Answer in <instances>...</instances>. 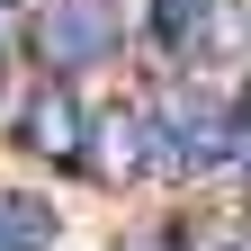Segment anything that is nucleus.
<instances>
[{
	"instance_id": "obj_1",
	"label": "nucleus",
	"mask_w": 251,
	"mask_h": 251,
	"mask_svg": "<svg viewBox=\"0 0 251 251\" xmlns=\"http://www.w3.org/2000/svg\"><path fill=\"white\" fill-rule=\"evenodd\" d=\"M117 45H126L117 0H45V9H36V54H45V72L117 63Z\"/></svg>"
},
{
	"instance_id": "obj_3",
	"label": "nucleus",
	"mask_w": 251,
	"mask_h": 251,
	"mask_svg": "<svg viewBox=\"0 0 251 251\" xmlns=\"http://www.w3.org/2000/svg\"><path fill=\"white\" fill-rule=\"evenodd\" d=\"M81 135H90V117L72 99V81H45L18 117V152H36V162H81Z\"/></svg>"
},
{
	"instance_id": "obj_6",
	"label": "nucleus",
	"mask_w": 251,
	"mask_h": 251,
	"mask_svg": "<svg viewBox=\"0 0 251 251\" xmlns=\"http://www.w3.org/2000/svg\"><path fill=\"white\" fill-rule=\"evenodd\" d=\"M242 135H251V81H242Z\"/></svg>"
},
{
	"instance_id": "obj_4",
	"label": "nucleus",
	"mask_w": 251,
	"mask_h": 251,
	"mask_svg": "<svg viewBox=\"0 0 251 251\" xmlns=\"http://www.w3.org/2000/svg\"><path fill=\"white\" fill-rule=\"evenodd\" d=\"M0 242H9V251H54V206L27 198V188L0 198Z\"/></svg>"
},
{
	"instance_id": "obj_8",
	"label": "nucleus",
	"mask_w": 251,
	"mask_h": 251,
	"mask_svg": "<svg viewBox=\"0 0 251 251\" xmlns=\"http://www.w3.org/2000/svg\"><path fill=\"white\" fill-rule=\"evenodd\" d=\"M225 251H251V242H225Z\"/></svg>"
},
{
	"instance_id": "obj_7",
	"label": "nucleus",
	"mask_w": 251,
	"mask_h": 251,
	"mask_svg": "<svg viewBox=\"0 0 251 251\" xmlns=\"http://www.w3.org/2000/svg\"><path fill=\"white\" fill-rule=\"evenodd\" d=\"M0 9H45V0H0Z\"/></svg>"
},
{
	"instance_id": "obj_5",
	"label": "nucleus",
	"mask_w": 251,
	"mask_h": 251,
	"mask_svg": "<svg viewBox=\"0 0 251 251\" xmlns=\"http://www.w3.org/2000/svg\"><path fill=\"white\" fill-rule=\"evenodd\" d=\"M233 152H242V179H251V135H242V126H233Z\"/></svg>"
},
{
	"instance_id": "obj_2",
	"label": "nucleus",
	"mask_w": 251,
	"mask_h": 251,
	"mask_svg": "<svg viewBox=\"0 0 251 251\" xmlns=\"http://www.w3.org/2000/svg\"><path fill=\"white\" fill-rule=\"evenodd\" d=\"M81 171L99 179V188H135L152 171V117L144 108H108V117H90V135H81Z\"/></svg>"
},
{
	"instance_id": "obj_9",
	"label": "nucleus",
	"mask_w": 251,
	"mask_h": 251,
	"mask_svg": "<svg viewBox=\"0 0 251 251\" xmlns=\"http://www.w3.org/2000/svg\"><path fill=\"white\" fill-rule=\"evenodd\" d=\"M0 251H9V242H0Z\"/></svg>"
}]
</instances>
